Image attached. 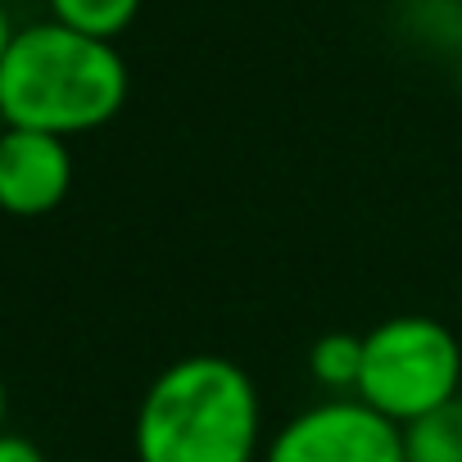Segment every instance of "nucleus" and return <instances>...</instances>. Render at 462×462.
Wrapping results in <instances>:
<instances>
[{
    "label": "nucleus",
    "instance_id": "1",
    "mask_svg": "<svg viewBox=\"0 0 462 462\" xmlns=\"http://www.w3.org/2000/svg\"><path fill=\"white\" fill-rule=\"evenodd\" d=\"M263 444V403L254 376L222 354L168 363L141 394L132 448L136 462H254Z\"/></svg>",
    "mask_w": 462,
    "mask_h": 462
},
{
    "label": "nucleus",
    "instance_id": "2",
    "mask_svg": "<svg viewBox=\"0 0 462 462\" xmlns=\"http://www.w3.org/2000/svg\"><path fill=\"white\" fill-rule=\"evenodd\" d=\"M127 105V64L114 42L73 32L55 19L14 32L0 60V109L10 127L82 136L114 123Z\"/></svg>",
    "mask_w": 462,
    "mask_h": 462
},
{
    "label": "nucleus",
    "instance_id": "3",
    "mask_svg": "<svg viewBox=\"0 0 462 462\" xmlns=\"http://www.w3.org/2000/svg\"><path fill=\"white\" fill-rule=\"evenodd\" d=\"M358 399L408 426L453 399H462V345L457 336L426 313H399L376 322L363 336V376Z\"/></svg>",
    "mask_w": 462,
    "mask_h": 462
},
{
    "label": "nucleus",
    "instance_id": "4",
    "mask_svg": "<svg viewBox=\"0 0 462 462\" xmlns=\"http://www.w3.org/2000/svg\"><path fill=\"white\" fill-rule=\"evenodd\" d=\"M263 462H403V435L358 394H331L295 412L268 439Z\"/></svg>",
    "mask_w": 462,
    "mask_h": 462
},
{
    "label": "nucleus",
    "instance_id": "5",
    "mask_svg": "<svg viewBox=\"0 0 462 462\" xmlns=\"http://www.w3.org/2000/svg\"><path fill=\"white\" fill-rule=\"evenodd\" d=\"M73 190V150L64 136L5 127L0 136V213L46 217Z\"/></svg>",
    "mask_w": 462,
    "mask_h": 462
},
{
    "label": "nucleus",
    "instance_id": "6",
    "mask_svg": "<svg viewBox=\"0 0 462 462\" xmlns=\"http://www.w3.org/2000/svg\"><path fill=\"white\" fill-rule=\"evenodd\" d=\"M403 462H462V399L399 426Z\"/></svg>",
    "mask_w": 462,
    "mask_h": 462
},
{
    "label": "nucleus",
    "instance_id": "7",
    "mask_svg": "<svg viewBox=\"0 0 462 462\" xmlns=\"http://www.w3.org/2000/svg\"><path fill=\"white\" fill-rule=\"evenodd\" d=\"M309 376L327 394H358L363 376V336L354 331H327L309 349Z\"/></svg>",
    "mask_w": 462,
    "mask_h": 462
},
{
    "label": "nucleus",
    "instance_id": "8",
    "mask_svg": "<svg viewBox=\"0 0 462 462\" xmlns=\"http://www.w3.org/2000/svg\"><path fill=\"white\" fill-rule=\"evenodd\" d=\"M46 5L55 23L100 42H118L141 14V0H46Z\"/></svg>",
    "mask_w": 462,
    "mask_h": 462
},
{
    "label": "nucleus",
    "instance_id": "9",
    "mask_svg": "<svg viewBox=\"0 0 462 462\" xmlns=\"http://www.w3.org/2000/svg\"><path fill=\"white\" fill-rule=\"evenodd\" d=\"M0 462H46V453H42L28 435L0 430Z\"/></svg>",
    "mask_w": 462,
    "mask_h": 462
},
{
    "label": "nucleus",
    "instance_id": "10",
    "mask_svg": "<svg viewBox=\"0 0 462 462\" xmlns=\"http://www.w3.org/2000/svg\"><path fill=\"white\" fill-rule=\"evenodd\" d=\"M14 23H10V10L5 5H0V60H5V51H10V42H14Z\"/></svg>",
    "mask_w": 462,
    "mask_h": 462
},
{
    "label": "nucleus",
    "instance_id": "11",
    "mask_svg": "<svg viewBox=\"0 0 462 462\" xmlns=\"http://www.w3.org/2000/svg\"><path fill=\"white\" fill-rule=\"evenodd\" d=\"M5 412H10V394H5V381H0V430H5Z\"/></svg>",
    "mask_w": 462,
    "mask_h": 462
},
{
    "label": "nucleus",
    "instance_id": "12",
    "mask_svg": "<svg viewBox=\"0 0 462 462\" xmlns=\"http://www.w3.org/2000/svg\"><path fill=\"white\" fill-rule=\"evenodd\" d=\"M5 127H10V123H5V109H0V136H5Z\"/></svg>",
    "mask_w": 462,
    "mask_h": 462
}]
</instances>
